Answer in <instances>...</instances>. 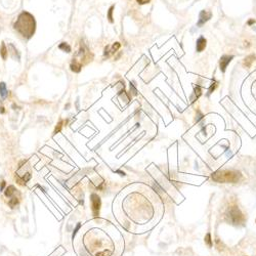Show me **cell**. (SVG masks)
Here are the masks:
<instances>
[{
  "mask_svg": "<svg viewBox=\"0 0 256 256\" xmlns=\"http://www.w3.org/2000/svg\"><path fill=\"white\" fill-rule=\"evenodd\" d=\"M115 8V6L112 5L109 8V12H108V18H109V22L110 23H114V20H113V10Z\"/></svg>",
  "mask_w": 256,
  "mask_h": 256,
  "instance_id": "2e32d148",
  "label": "cell"
},
{
  "mask_svg": "<svg viewBox=\"0 0 256 256\" xmlns=\"http://www.w3.org/2000/svg\"><path fill=\"white\" fill-rule=\"evenodd\" d=\"M205 242L208 244L209 247H212V242H211V235H210L209 233H207L206 237H205Z\"/></svg>",
  "mask_w": 256,
  "mask_h": 256,
  "instance_id": "ffe728a7",
  "label": "cell"
},
{
  "mask_svg": "<svg viewBox=\"0 0 256 256\" xmlns=\"http://www.w3.org/2000/svg\"><path fill=\"white\" fill-rule=\"evenodd\" d=\"M9 48H10V49H13V58H17L18 57V58H20V54H18V50L16 49V47H14L13 44H9Z\"/></svg>",
  "mask_w": 256,
  "mask_h": 256,
  "instance_id": "d6986e66",
  "label": "cell"
},
{
  "mask_svg": "<svg viewBox=\"0 0 256 256\" xmlns=\"http://www.w3.org/2000/svg\"><path fill=\"white\" fill-rule=\"evenodd\" d=\"M80 226H81V224H80V223H78V224H77V226H76V228H75V231H74V233H73V237H74V236H75V235H76V233H77V231H78V229H79V228H80Z\"/></svg>",
  "mask_w": 256,
  "mask_h": 256,
  "instance_id": "d4e9b609",
  "label": "cell"
},
{
  "mask_svg": "<svg viewBox=\"0 0 256 256\" xmlns=\"http://www.w3.org/2000/svg\"><path fill=\"white\" fill-rule=\"evenodd\" d=\"M255 23H256V21H255V20H250V21H248V25H249V26L253 25V24H255Z\"/></svg>",
  "mask_w": 256,
  "mask_h": 256,
  "instance_id": "4316f807",
  "label": "cell"
},
{
  "mask_svg": "<svg viewBox=\"0 0 256 256\" xmlns=\"http://www.w3.org/2000/svg\"><path fill=\"white\" fill-rule=\"evenodd\" d=\"M58 48H60V49H62V50L66 51V53H71V46H70L69 44L66 43V42L61 43L60 45H58Z\"/></svg>",
  "mask_w": 256,
  "mask_h": 256,
  "instance_id": "9a60e30c",
  "label": "cell"
},
{
  "mask_svg": "<svg viewBox=\"0 0 256 256\" xmlns=\"http://www.w3.org/2000/svg\"><path fill=\"white\" fill-rule=\"evenodd\" d=\"M226 216H228V221L231 222L232 224H235V225L242 224L245 221L244 215L242 214V212H241L240 209L237 206L229 207L228 212H226Z\"/></svg>",
  "mask_w": 256,
  "mask_h": 256,
  "instance_id": "5b68a950",
  "label": "cell"
},
{
  "mask_svg": "<svg viewBox=\"0 0 256 256\" xmlns=\"http://www.w3.org/2000/svg\"><path fill=\"white\" fill-rule=\"evenodd\" d=\"M217 86V83L216 82H214V83H212V85H211L210 86V88H209V90H208V94H210V93H212V91L215 89V87Z\"/></svg>",
  "mask_w": 256,
  "mask_h": 256,
  "instance_id": "7402d4cb",
  "label": "cell"
},
{
  "mask_svg": "<svg viewBox=\"0 0 256 256\" xmlns=\"http://www.w3.org/2000/svg\"><path fill=\"white\" fill-rule=\"evenodd\" d=\"M91 203H92V212H93V215L94 216H98L99 208H101V198L96 194H92Z\"/></svg>",
  "mask_w": 256,
  "mask_h": 256,
  "instance_id": "8992f818",
  "label": "cell"
},
{
  "mask_svg": "<svg viewBox=\"0 0 256 256\" xmlns=\"http://www.w3.org/2000/svg\"><path fill=\"white\" fill-rule=\"evenodd\" d=\"M255 60H256V55H255V54H250V55H248V57L245 58H244V61H243V65H244V67H246V68H250L251 65H252V63H253Z\"/></svg>",
  "mask_w": 256,
  "mask_h": 256,
  "instance_id": "30bf717a",
  "label": "cell"
},
{
  "mask_svg": "<svg viewBox=\"0 0 256 256\" xmlns=\"http://www.w3.org/2000/svg\"><path fill=\"white\" fill-rule=\"evenodd\" d=\"M8 204H9V206L12 207V208H14V207H16L18 204V199L16 198V197H13V198L10 199V201L8 202Z\"/></svg>",
  "mask_w": 256,
  "mask_h": 256,
  "instance_id": "e0dca14e",
  "label": "cell"
},
{
  "mask_svg": "<svg viewBox=\"0 0 256 256\" xmlns=\"http://www.w3.org/2000/svg\"><path fill=\"white\" fill-rule=\"evenodd\" d=\"M206 47V39L204 38L203 36H201L200 38L197 40V45H196V49L198 53H201Z\"/></svg>",
  "mask_w": 256,
  "mask_h": 256,
  "instance_id": "9c48e42d",
  "label": "cell"
},
{
  "mask_svg": "<svg viewBox=\"0 0 256 256\" xmlns=\"http://www.w3.org/2000/svg\"><path fill=\"white\" fill-rule=\"evenodd\" d=\"M212 178L217 183H238L241 173L235 170H219L212 174Z\"/></svg>",
  "mask_w": 256,
  "mask_h": 256,
  "instance_id": "277c9868",
  "label": "cell"
},
{
  "mask_svg": "<svg viewBox=\"0 0 256 256\" xmlns=\"http://www.w3.org/2000/svg\"><path fill=\"white\" fill-rule=\"evenodd\" d=\"M14 193H16V188H14L13 185H9V187L5 190L4 194H5L6 197H8V198H13Z\"/></svg>",
  "mask_w": 256,
  "mask_h": 256,
  "instance_id": "5bb4252c",
  "label": "cell"
},
{
  "mask_svg": "<svg viewBox=\"0 0 256 256\" xmlns=\"http://www.w3.org/2000/svg\"><path fill=\"white\" fill-rule=\"evenodd\" d=\"M117 217L127 231L140 233L157 224L163 215L159 196L148 185L133 184L121 193L116 203Z\"/></svg>",
  "mask_w": 256,
  "mask_h": 256,
  "instance_id": "6da1fadb",
  "label": "cell"
},
{
  "mask_svg": "<svg viewBox=\"0 0 256 256\" xmlns=\"http://www.w3.org/2000/svg\"><path fill=\"white\" fill-rule=\"evenodd\" d=\"M211 17H212V13H211L210 12H207V10H202L201 13H200V16H199V21H198V24H197V26L198 27H202V26L207 23Z\"/></svg>",
  "mask_w": 256,
  "mask_h": 256,
  "instance_id": "52a82bcc",
  "label": "cell"
},
{
  "mask_svg": "<svg viewBox=\"0 0 256 256\" xmlns=\"http://www.w3.org/2000/svg\"><path fill=\"white\" fill-rule=\"evenodd\" d=\"M137 3H139V4H146V3H149L151 0H136Z\"/></svg>",
  "mask_w": 256,
  "mask_h": 256,
  "instance_id": "603a6c76",
  "label": "cell"
},
{
  "mask_svg": "<svg viewBox=\"0 0 256 256\" xmlns=\"http://www.w3.org/2000/svg\"><path fill=\"white\" fill-rule=\"evenodd\" d=\"M131 90L133 91V94L136 95V89L134 88V85H133V84H130V91H131Z\"/></svg>",
  "mask_w": 256,
  "mask_h": 256,
  "instance_id": "cb8c5ba5",
  "label": "cell"
},
{
  "mask_svg": "<svg viewBox=\"0 0 256 256\" xmlns=\"http://www.w3.org/2000/svg\"><path fill=\"white\" fill-rule=\"evenodd\" d=\"M5 111H4V108L3 107H0V113H4Z\"/></svg>",
  "mask_w": 256,
  "mask_h": 256,
  "instance_id": "83f0119b",
  "label": "cell"
},
{
  "mask_svg": "<svg viewBox=\"0 0 256 256\" xmlns=\"http://www.w3.org/2000/svg\"><path fill=\"white\" fill-rule=\"evenodd\" d=\"M122 237L113 238L103 231H92L85 237L86 253L92 256H119L123 248Z\"/></svg>",
  "mask_w": 256,
  "mask_h": 256,
  "instance_id": "7a4b0ae2",
  "label": "cell"
},
{
  "mask_svg": "<svg viewBox=\"0 0 256 256\" xmlns=\"http://www.w3.org/2000/svg\"><path fill=\"white\" fill-rule=\"evenodd\" d=\"M4 187H5V181L3 180V181H1V185H0V191H3Z\"/></svg>",
  "mask_w": 256,
  "mask_h": 256,
  "instance_id": "484cf974",
  "label": "cell"
},
{
  "mask_svg": "<svg viewBox=\"0 0 256 256\" xmlns=\"http://www.w3.org/2000/svg\"><path fill=\"white\" fill-rule=\"evenodd\" d=\"M36 22L34 17L27 12L22 13L14 23V29L26 38H31L35 33Z\"/></svg>",
  "mask_w": 256,
  "mask_h": 256,
  "instance_id": "3957f363",
  "label": "cell"
},
{
  "mask_svg": "<svg viewBox=\"0 0 256 256\" xmlns=\"http://www.w3.org/2000/svg\"><path fill=\"white\" fill-rule=\"evenodd\" d=\"M202 94V90H201V87L199 86V85H197L195 87V90H194V95H195V98H199V96Z\"/></svg>",
  "mask_w": 256,
  "mask_h": 256,
  "instance_id": "ac0fdd59",
  "label": "cell"
},
{
  "mask_svg": "<svg viewBox=\"0 0 256 256\" xmlns=\"http://www.w3.org/2000/svg\"><path fill=\"white\" fill-rule=\"evenodd\" d=\"M70 68H71V70L73 72L79 73L81 71V68H82V65H81L80 63H78V62H74L71 64V66H70Z\"/></svg>",
  "mask_w": 256,
  "mask_h": 256,
  "instance_id": "7c38bea8",
  "label": "cell"
},
{
  "mask_svg": "<svg viewBox=\"0 0 256 256\" xmlns=\"http://www.w3.org/2000/svg\"><path fill=\"white\" fill-rule=\"evenodd\" d=\"M62 124H63V121L61 120V121H60V122H58V123L57 127H55V129H54V134H55V133H58V132L60 131L61 129H62V126H63Z\"/></svg>",
  "mask_w": 256,
  "mask_h": 256,
  "instance_id": "44dd1931",
  "label": "cell"
},
{
  "mask_svg": "<svg viewBox=\"0 0 256 256\" xmlns=\"http://www.w3.org/2000/svg\"><path fill=\"white\" fill-rule=\"evenodd\" d=\"M7 53H8V51H7V48L5 46L4 42H1V47H0V54H1V57L3 60H6L7 58Z\"/></svg>",
  "mask_w": 256,
  "mask_h": 256,
  "instance_id": "4fadbf2b",
  "label": "cell"
},
{
  "mask_svg": "<svg viewBox=\"0 0 256 256\" xmlns=\"http://www.w3.org/2000/svg\"><path fill=\"white\" fill-rule=\"evenodd\" d=\"M7 94H8V91H7L6 85H5L4 82H1V83H0V95H1L2 99L6 98Z\"/></svg>",
  "mask_w": 256,
  "mask_h": 256,
  "instance_id": "8fae6325",
  "label": "cell"
},
{
  "mask_svg": "<svg viewBox=\"0 0 256 256\" xmlns=\"http://www.w3.org/2000/svg\"><path fill=\"white\" fill-rule=\"evenodd\" d=\"M233 58V55H222L221 57L220 61H219V68H220V71L222 73L225 72L226 68H228V65L232 62Z\"/></svg>",
  "mask_w": 256,
  "mask_h": 256,
  "instance_id": "ba28073f",
  "label": "cell"
}]
</instances>
